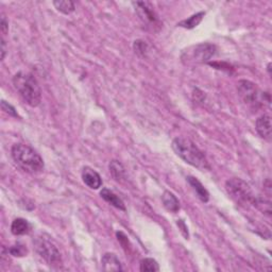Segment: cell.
I'll return each instance as SVG.
<instances>
[{
  "mask_svg": "<svg viewBox=\"0 0 272 272\" xmlns=\"http://www.w3.org/2000/svg\"><path fill=\"white\" fill-rule=\"evenodd\" d=\"M172 149L179 158L182 159L187 164L198 168L199 170H209L210 166L202 151L188 138L176 137L172 141Z\"/></svg>",
  "mask_w": 272,
  "mask_h": 272,
  "instance_id": "obj_1",
  "label": "cell"
},
{
  "mask_svg": "<svg viewBox=\"0 0 272 272\" xmlns=\"http://www.w3.org/2000/svg\"><path fill=\"white\" fill-rule=\"evenodd\" d=\"M13 85L22 100L32 107L39 106L42 101V90L35 77L29 72L20 71L13 77Z\"/></svg>",
  "mask_w": 272,
  "mask_h": 272,
  "instance_id": "obj_2",
  "label": "cell"
},
{
  "mask_svg": "<svg viewBox=\"0 0 272 272\" xmlns=\"http://www.w3.org/2000/svg\"><path fill=\"white\" fill-rule=\"evenodd\" d=\"M12 158L22 170L39 173L44 169V161L34 149L25 144H15L11 150Z\"/></svg>",
  "mask_w": 272,
  "mask_h": 272,
  "instance_id": "obj_3",
  "label": "cell"
},
{
  "mask_svg": "<svg viewBox=\"0 0 272 272\" xmlns=\"http://www.w3.org/2000/svg\"><path fill=\"white\" fill-rule=\"evenodd\" d=\"M237 92L241 101L252 110H258L265 105H270L269 93H264L256 84L248 80H240L237 84Z\"/></svg>",
  "mask_w": 272,
  "mask_h": 272,
  "instance_id": "obj_4",
  "label": "cell"
},
{
  "mask_svg": "<svg viewBox=\"0 0 272 272\" xmlns=\"http://www.w3.org/2000/svg\"><path fill=\"white\" fill-rule=\"evenodd\" d=\"M226 189L233 200L240 205L253 204L255 196L250 185L239 178H232L226 182Z\"/></svg>",
  "mask_w": 272,
  "mask_h": 272,
  "instance_id": "obj_5",
  "label": "cell"
},
{
  "mask_svg": "<svg viewBox=\"0 0 272 272\" xmlns=\"http://www.w3.org/2000/svg\"><path fill=\"white\" fill-rule=\"evenodd\" d=\"M33 245L38 254L49 266H60L62 264L61 253L50 240L44 237H36L33 240Z\"/></svg>",
  "mask_w": 272,
  "mask_h": 272,
  "instance_id": "obj_6",
  "label": "cell"
},
{
  "mask_svg": "<svg viewBox=\"0 0 272 272\" xmlns=\"http://www.w3.org/2000/svg\"><path fill=\"white\" fill-rule=\"evenodd\" d=\"M133 7L135 9L136 14L140 17V20L151 29L160 28L161 21L156 15L153 5L148 1H133Z\"/></svg>",
  "mask_w": 272,
  "mask_h": 272,
  "instance_id": "obj_7",
  "label": "cell"
},
{
  "mask_svg": "<svg viewBox=\"0 0 272 272\" xmlns=\"http://www.w3.org/2000/svg\"><path fill=\"white\" fill-rule=\"evenodd\" d=\"M216 47L211 44L205 43L192 47L190 52H187V58L196 63H205L215 56Z\"/></svg>",
  "mask_w": 272,
  "mask_h": 272,
  "instance_id": "obj_8",
  "label": "cell"
},
{
  "mask_svg": "<svg viewBox=\"0 0 272 272\" xmlns=\"http://www.w3.org/2000/svg\"><path fill=\"white\" fill-rule=\"evenodd\" d=\"M82 180L89 188L98 189L102 185V180L100 174L95 171L90 167H84L82 170Z\"/></svg>",
  "mask_w": 272,
  "mask_h": 272,
  "instance_id": "obj_9",
  "label": "cell"
},
{
  "mask_svg": "<svg viewBox=\"0 0 272 272\" xmlns=\"http://www.w3.org/2000/svg\"><path fill=\"white\" fill-rule=\"evenodd\" d=\"M255 126L259 136L264 138L265 141H271V117L269 115L264 114L261 117H258Z\"/></svg>",
  "mask_w": 272,
  "mask_h": 272,
  "instance_id": "obj_10",
  "label": "cell"
},
{
  "mask_svg": "<svg viewBox=\"0 0 272 272\" xmlns=\"http://www.w3.org/2000/svg\"><path fill=\"white\" fill-rule=\"evenodd\" d=\"M101 268L104 271H122L124 270L119 258L114 253H105L101 258Z\"/></svg>",
  "mask_w": 272,
  "mask_h": 272,
  "instance_id": "obj_11",
  "label": "cell"
},
{
  "mask_svg": "<svg viewBox=\"0 0 272 272\" xmlns=\"http://www.w3.org/2000/svg\"><path fill=\"white\" fill-rule=\"evenodd\" d=\"M187 181H188V183L189 185L191 186V188L193 189V191L196 192V195L197 197L200 199V200L204 203H207L209 202V191L207 190V188L201 184V182L199 180H197L195 177H187L186 178Z\"/></svg>",
  "mask_w": 272,
  "mask_h": 272,
  "instance_id": "obj_12",
  "label": "cell"
},
{
  "mask_svg": "<svg viewBox=\"0 0 272 272\" xmlns=\"http://www.w3.org/2000/svg\"><path fill=\"white\" fill-rule=\"evenodd\" d=\"M100 196L108 204H111L112 207L116 208L120 210H126V205H125L124 201L116 195V193H114L112 190L107 189V188H102V190L100 191Z\"/></svg>",
  "mask_w": 272,
  "mask_h": 272,
  "instance_id": "obj_13",
  "label": "cell"
},
{
  "mask_svg": "<svg viewBox=\"0 0 272 272\" xmlns=\"http://www.w3.org/2000/svg\"><path fill=\"white\" fill-rule=\"evenodd\" d=\"M162 202L164 208L170 213H178L180 209V202L178 198L170 191H164L162 196Z\"/></svg>",
  "mask_w": 272,
  "mask_h": 272,
  "instance_id": "obj_14",
  "label": "cell"
},
{
  "mask_svg": "<svg viewBox=\"0 0 272 272\" xmlns=\"http://www.w3.org/2000/svg\"><path fill=\"white\" fill-rule=\"evenodd\" d=\"M30 231V225L26 219L17 218L15 219L11 225V232L15 236H21V235H26Z\"/></svg>",
  "mask_w": 272,
  "mask_h": 272,
  "instance_id": "obj_15",
  "label": "cell"
},
{
  "mask_svg": "<svg viewBox=\"0 0 272 272\" xmlns=\"http://www.w3.org/2000/svg\"><path fill=\"white\" fill-rule=\"evenodd\" d=\"M110 172L112 177L117 181V182H122L126 179V170L122 163L118 161H112L110 163Z\"/></svg>",
  "mask_w": 272,
  "mask_h": 272,
  "instance_id": "obj_16",
  "label": "cell"
},
{
  "mask_svg": "<svg viewBox=\"0 0 272 272\" xmlns=\"http://www.w3.org/2000/svg\"><path fill=\"white\" fill-rule=\"evenodd\" d=\"M204 15H205L204 12H199V13L190 16L189 18H187V20H184L182 21H180L178 23V26L182 27V28H185V29H193V28H196L199 25V23L202 21Z\"/></svg>",
  "mask_w": 272,
  "mask_h": 272,
  "instance_id": "obj_17",
  "label": "cell"
},
{
  "mask_svg": "<svg viewBox=\"0 0 272 272\" xmlns=\"http://www.w3.org/2000/svg\"><path fill=\"white\" fill-rule=\"evenodd\" d=\"M53 5L59 12L65 15H69L76 10L75 3L70 0H57V1H53Z\"/></svg>",
  "mask_w": 272,
  "mask_h": 272,
  "instance_id": "obj_18",
  "label": "cell"
},
{
  "mask_svg": "<svg viewBox=\"0 0 272 272\" xmlns=\"http://www.w3.org/2000/svg\"><path fill=\"white\" fill-rule=\"evenodd\" d=\"M140 270L142 272H158L160 271V266L153 258H144L141 262Z\"/></svg>",
  "mask_w": 272,
  "mask_h": 272,
  "instance_id": "obj_19",
  "label": "cell"
},
{
  "mask_svg": "<svg viewBox=\"0 0 272 272\" xmlns=\"http://www.w3.org/2000/svg\"><path fill=\"white\" fill-rule=\"evenodd\" d=\"M9 252L11 253L13 256H18V257H22L27 254V248L21 245V244H16L15 246L11 247Z\"/></svg>",
  "mask_w": 272,
  "mask_h": 272,
  "instance_id": "obj_20",
  "label": "cell"
},
{
  "mask_svg": "<svg viewBox=\"0 0 272 272\" xmlns=\"http://www.w3.org/2000/svg\"><path fill=\"white\" fill-rule=\"evenodd\" d=\"M133 47H134L135 52L137 54H140V56H145V53H146L147 50H148V46L146 44V42L141 41V40L135 41Z\"/></svg>",
  "mask_w": 272,
  "mask_h": 272,
  "instance_id": "obj_21",
  "label": "cell"
},
{
  "mask_svg": "<svg viewBox=\"0 0 272 272\" xmlns=\"http://www.w3.org/2000/svg\"><path fill=\"white\" fill-rule=\"evenodd\" d=\"M1 108H2V111H4L7 114L11 115V116H14V117L18 116V114L16 113L15 108L12 106L11 105H9L7 101H4V100L1 101Z\"/></svg>",
  "mask_w": 272,
  "mask_h": 272,
  "instance_id": "obj_22",
  "label": "cell"
},
{
  "mask_svg": "<svg viewBox=\"0 0 272 272\" xmlns=\"http://www.w3.org/2000/svg\"><path fill=\"white\" fill-rule=\"evenodd\" d=\"M0 28H1V33L3 35H7L9 31V23L7 21V18H5L4 14H1V21H0Z\"/></svg>",
  "mask_w": 272,
  "mask_h": 272,
  "instance_id": "obj_23",
  "label": "cell"
},
{
  "mask_svg": "<svg viewBox=\"0 0 272 272\" xmlns=\"http://www.w3.org/2000/svg\"><path fill=\"white\" fill-rule=\"evenodd\" d=\"M5 53H7V46H5V41L2 38L1 39V60H4Z\"/></svg>",
  "mask_w": 272,
  "mask_h": 272,
  "instance_id": "obj_24",
  "label": "cell"
},
{
  "mask_svg": "<svg viewBox=\"0 0 272 272\" xmlns=\"http://www.w3.org/2000/svg\"><path fill=\"white\" fill-rule=\"evenodd\" d=\"M267 69H268V71H269V74H271V63H269V64H268V67H267Z\"/></svg>",
  "mask_w": 272,
  "mask_h": 272,
  "instance_id": "obj_25",
  "label": "cell"
}]
</instances>
